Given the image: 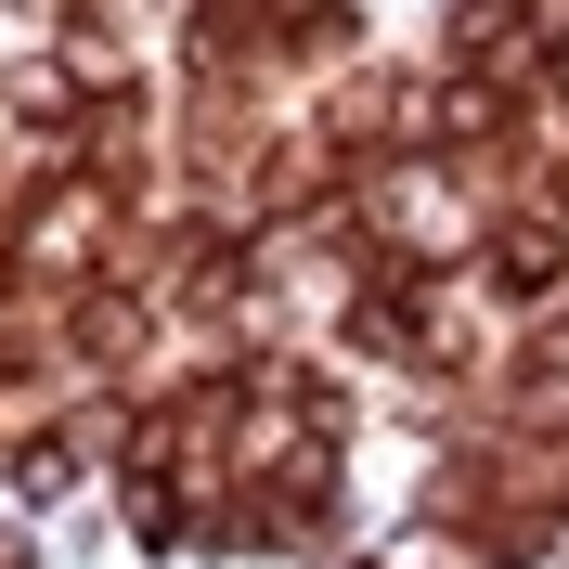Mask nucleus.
<instances>
[{
	"label": "nucleus",
	"mask_w": 569,
	"mask_h": 569,
	"mask_svg": "<svg viewBox=\"0 0 569 569\" xmlns=\"http://www.w3.org/2000/svg\"><path fill=\"white\" fill-rule=\"evenodd\" d=\"M337 569H362V557H337Z\"/></svg>",
	"instance_id": "nucleus-1"
}]
</instances>
